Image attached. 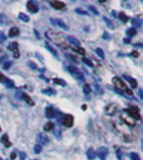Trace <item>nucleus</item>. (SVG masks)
Instances as JSON below:
<instances>
[{
    "label": "nucleus",
    "instance_id": "obj_1",
    "mask_svg": "<svg viewBox=\"0 0 143 160\" xmlns=\"http://www.w3.org/2000/svg\"><path fill=\"white\" fill-rule=\"evenodd\" d=\"M124 113H126L129 117L132 118L134 121L135 120H141V119H142L140 112H139L138 108H129V109H125L124 110Z\"/></svg>",
    "mask_w": 143,
    "mask_h": 160
},
{
    "label": "nucleus",
    "instance_id": "obj_2",
    "mask_svg": "<svg viewBox=\"0 0 143 160\" xmlns=\"http://www.w3.org/2000/svg\"><path fill=\"white\" fill-rule=\"evenodd\" d=\"M68 72L72 74V76L73 78H75L76 80H78V81H84V75H83V73L81 72L80 69L78 68H76V67H74V66H68Z\"/></svg>",
    "mask_w": 143,
    "mask_h": 160
},
{
    "label": "nucleus",
    "instance_id": "obj_3",
    "mask_svg": "<svg viewBox=\"0 0 143 160\" xmlns=\"http://www.w3.org/2000/svg\"><path fill=\"white\" fill-rule=\"evenodd\" d=\"M61 122L63 123V126L67 127V128H71V127H73V124H74V117L71 114H65L62 118Z\"/></svg>",
    "mask_w": 143,
    "mask_h": 160
},
{
    "label": "nucleus",
    "instance_id": "obj_4",
    "mask_svg": "<svg viewBox=\"0 0 143 160\" xmlns=\"http://www.w3.org/2000/svg\"><path fill=\"white\" fill-rule=\"evenodd\" d=\"M36 140H37V143L40 144L42 147L49 143V138H48V136L45 133H39L37 136V139H36Z\"/></svg>",
    "mask_w": 143,
    "mask_h": 160
},
{
    "label": "nucleus",
    "instance_id": "obj_5",
    "mask_svg": "<svg viewBox=\"0 0 143 160\" xmlns=\"http://www.w3.org/2000/svg\"><path fill=\"white\" fill-rule=\"evenodd\" d=\"M26 7L27 9L30 11L32 13H36L38 12V10H39V7H38V3L37 2H35V1H28V2L26 3Z\"/></svg>",
    "mask_w": 143,
    "mask_h": 160
},
{
    "label": "nucleus",
    "instance_id": "obj_6",
    "mask_svg": "<svg viewBox=\"0 0 143 160\" xmlns=\"http://www.w3.org/2000/svg\"><path fill=\"white\" fill-rule=\"evenodd\" d=\"M107 153H109V150L105 147H100L97 149V151L95 152V155L98 156V158L101 160H105V158L107 157Z\"/></svg>",
    "mask_w": 143,
    "mask_h": 160
},
{
    "label": "nucleus",
    "instance_id": "obj_7",
    "mask_svg": "<svg viewBox=\"0 0 143 160\" xmlns=\"http://www.w3.org/2000/svg\"><path fill=\"white\" fill-rule=\"evenodd\" d=\"M112 82H113L114 86H115V88H117V90H125L126 88V85H125L124 83L122 82V81L120 80V78H117V76H115V78H113V80H112Z\"/></svg>",
    "mask_w": 143,
    "mask_h": 160
},
{
    "label": "nucleus",
    "instance_id": "obj_8",
    "mask_svg": "<svg viewBox=\"0 0 143 160\" xmlns=\"http://www.w3.org/2000/svg\"><path fill=\"white\" fill-rule=\"evenodd\" d=\"M121 119H122V120L126 123L127 126H130V127H134L135 126V121L133 120L132 118L129 117L126 113H123V114H121Z\"/></svg>",
    "mask_w": 143,
    "mask_h": 160
},
{
    "label": "nucleus",
    "instance_id": "obj_9",
    "mask_svg": "<svg viewBox=\"0 0 143 160\" xmlns=\"http://www.w3.org/2000/svg\"><path fill=\"white\" fill-rule=\"evenodd\" d=\"M49 3H51L54 9H57V10H63V9H65V3L62 2V1L55 0V1H51Z\"/></svg>",
    "mask_w": 143,
    "mask_h": 160
},
{
    "label": "nucleus",
    "instance_id": "obj_10",
    "mask_svg": "<svg viewBox=\"0 0 143 160\" xmlns=\"http://www.w3.org/2000/svg\"><path fill=\"white\" fill-rule=\"evenodd\" d=\"M116 110H117V107H116V104H109L107 107L105 108V111H106V114H109V115H113L114 113L116 112Z\"/></svg>",
    "mask_w": 143,
    "mask_h": 160
},
{
    "label": "nucleus",
    "instance_id": "obj_11",
    "mask_svg": "<svg viewBox=\"0 0 143 160\" xmlns=\"http://www.w3.org/2000/svg\"><path fill=\"white\" fill-rule=\"evenodd\" d=\"M66 39L68 40V43H71L72 45H74L75 47H80L81 42H80V40H78V39H77V38L73 37V36H67Z\"/></svg>",
    "mask_w": 143,
    "mask_h": 160
},
{
    "label": "nucleus",
    "instance_id": "obj_12",
    "mask_svg": "<svg viewBox=\"0 0 143 160\" xmlns=\"http://www.w3.org/2000/svg\"><path fill=\"white\" fill-rule=\"evenodd\" d=\"M45 115H46V118H48V119H53V118L56 117V113H55V111H54L53 108L48 107L45 111Z\"/></svg>",
    "mask_w": 143,
    "mask_h": 160
},
{
    "label": "nucleus",
    "instance_id": "obj_13",
    "mask_svg": "<svg viewBox=\"0 0 143 160\" xmlns=\"http://www.w3.org/2000/svg\"><path fill=\"white\" fill-rule=\"evenodd\" d=\"M45 47L47 48L48 51H49V53L53 54V55L56 57V58H59V56H58V54H57V52H56L55 49H54V48L52 47L51 45H49V43H48V42H46V43H45Z\"/></svg>",
    "mask_w": 143,
    "mask_h": 160
},
{
    "label": "nucleus",
    "instance_id": "obj_14",
    "mask_svg": "<svg viewBox=\"0 0 143 160\" xmlns=\"http://www.w3.org/2000/svg\"><path fill=\"white\" fill-rule=\"evenodd\" d=\"M123 78H124L125 80L129 81V82L131 83V85H132V86H131V88H138V82H136V80H133V78H131V76H129V75H124Z\"/></svg>",
    "mask_w": 143,
    "mask_h": 160
},
{
    "label": "nucleus",
    "instance_id": "obj_15",
    "mask_svg": "<svg viewBox=\"0 0 143 160\" xmlns=\"http://www.w3.org/2000/svg\"><path fill=\"white\" fill-rule=\"evenodd\" d=\"M55 24L58 27H61V28H63L64 30H68V26H67L62 19H55Z\"/></svg>",
    "mask_w": 143,
    "mask_h": 160
},
{
    "label": "nucleus",
    "instance_id": "obj_16",
    "mask_svg": "<svg viewBox=\"0 0 143 160\" xmlns=\"http://www.w3.org/2000/svg\"><path fill=\"white\" fill-rule=\"evenodd\" d=\"M1 142H2V143L5 144V147H7V148H9L11 146V142L9 141L8 136H7V134H3V136L1 137Z\"/></svg>",
    "mask_w": 143,
    "mask_h": 160
},
{
    "label": "nucleus",
    "instance_id": "obj_17",
    "mask_svg": "<svg viewBox=\"0 0 143 160\" xmlns=\"http://www.w3.org/2000/svg\"><path fill=\"white\" fill-rule=\"evenodd\" d=\"M103 20L105 22L106 26L109 27L110 29H114V28H115V25L113 24V22H112L111 19H109L107 17H103Z\"/></svg>",
    "mask_w": 143,
    "mask_h": 160
},
{
    "label": "nucleus",
    "instance_id": "obj_18",
    "mask_svg": "<svg viewBox=\"0 0 143 160\" xmlns=\"http://www.w3.org/2000/svg\"><path fill=\"white\" fill-rule=\"evenodd\" d=\"M86 156H87V158L90 160H94L96 158V155H95V151L92 149V148H90V149L87 150V152H86Z\"/></svg>",
    "mask_w": 143,
    "mask_h": 160
},
{
    "label": "nucleus",
    "instance_id": "obj_19",
    "mask_svg": "<svg viewBox=\"0 0 143 160\" xmlns=\"http://www.w3.org/2000/svg\"><path fill=\"white\" fill-rule=\"evenodd\" d=\"M19 35V29L17 27H12L10 30H9V37H16Z\"/></svg>",
    "mask_w": 143,
    "mask_h": 160
},
{
    "label": "nucleus",
    "instance_id": "obj_20",
    "mask_svg": "<svg viewBox=\"0 0 143 160\" xmlns=\"http://www.w3.org/2000/svg\"><path fill=\"white\" fill-rule=\"evenodd\" d=\"M42 93L45 94V95H55L56 91L54 88H45V90H42Z\"/></svg>",
    "mask_w": 143,
    "mask_h": 160
},
{
    "label": "nucleus",
    "instance_id": "obj_21",
    "mask_svg": "<svg viewBox=\"0 0 143 160\" xmlns=\"http://www.w3.org/2000/svg\"><path fill=\"white\" fill-rule=\"evenodd\" d=\"M18 18L20 19L21 22H28L30 20L29 16H27V15H25L24 12H19L18 13Z\"/></svg>",
    "mask_w": 143,
    "mask_h": 160
},
{
    "label": "nucleus",
    "instance_id": "obj_22",
    "mask_svg": "<svg viewBox=\"0 0 143 160\" xmlns=\"http://www.w3.org/2000/svg\"><path fill=\"white\" fill-rule=\"evenodd\" d=\"M117 17H119L120 20H121L122 22H124V24H125V22H129V17H127L124 12H120L119 15H117Z\"/></svg>",
    "mask_w": 143,
    "mask_h": 160
},
{
    "label": "nucleus",
    "instance_id": "obj_23",
    "mask_svg": "<svg viewBox=\"0 0 143 160\" xmlns=\"http://www.w3.org/2000/svg\"><path fill=\"white\" fill-rule=\"evenodd\" d=\"M126 35L129 36V38L133 37V36H135V35H136V29H135L134 27H132V28H129V29L126 30Z\"/></svg>",
    "mask_w": 143,
    "mask_h": 160
},
{
    "label": "nucleus",
    "instance_id": "obj_24",
    "mask_svg": "<svg viewBox=\"0 0 143 160\" xmlns=\"http://www.w3.org/2000/svg\"><path fill=\"white\" fill-rule=\"evenodd\" d=\"M7 24H8V20H7V17H6V15H3V13H0V25L6 26Z\"/></svg>",
    "mask_w": 143,
    "mask_h": 160
},
{
    "label": "nucleus",
    "instance_id": "obj_25",
    "mask_svg": "<svg viewBox=\"0 0 143 160\" xmlns=\"http://www.w3.org/2000/svg\"><path fill=\"white\" fill-rule=\"evenodd\" d=\"M91 91H92V88H91V85L90 84H84V86H83V92H84V94H86V95H88V94L91 93Z\"/></svg>",
    "mask_w": 143,
    "mask_h": 160
},
{
    "label": "nucleus",
    "instance_id": "obj_26",
    "mask_svg": "<svg viewBox=\"0 0 143 160\" xmlns=\"http://www.w3.org/2000/svg\"><path fill=\"white\" fill-rule=\"evenodd\" d=\"M132 24H133V26H135V27H141L142 26V20L141 19H139V18H133L132 19Z\"/></svg>",
    "mask_w": 143,
    "mask_h": 160
},
{
    "label": "nucleus",
    "instance_id": "obj_27",
    "mask_svg": "<svg viewBox=\"0 0 143 160\" xmlns=\"http://www.w3.org/2000/svg\"><path fill=\"white\" fill-rule=\"evenodd\" d=\"M95 54L101 59H104V57H105V55H104V52L102 51L101 48H95Z\"/></svg>",
    "mask_w": 143,
    "mask_h": 160
},
{
    "label": "nucleus",
    "instance_id": "obj_28",
    "mask_svg": "<svg viewBox=\"0 0 143 160\" xmlns=\"http://www.w3.org/2000/svg\"><path fill=\"white\" fill-rule=\"evenodd\" d=\"M21 99H24L25 101H26L27 103H29L30 105H34V101H32V100L29 98V95H27L26 93H24V94H22V98H21Z\"/></svg>",
    "mask_w": 143,
    "mask_h": 160
},
{
    "label": "nucleus",
    "instance_id": "obj_29",
    "mask_svg": "<svg viewBox=\"0 0 143 160\" xmlns=\"http://www.w3.org/2000/svg\"><path fill=\"white\" fill-rule=\"evenodd\" d=\"M54 122H47L45 124V127H44V130L45 131H51V130H53L54 129Z\"/></svg>",
    "mask_w": 143,
    "mask_h": 160
},
{
    "label": "nucleus",
    "instance_id": "obj_30",
    "mask_svg": "<svg viewBox=\"0 0 143 160\" xmlns=\"http://www.w3.org/2000/svg\"><path fill=\"white\" fill-rule=\"evenodd\" d=\"M53 82L56 83V84H59V85H62V86H66L67 85V83L65 82L64 80H61V78H54Z\"/></svg>",
    "mask_w": 143,
    "mask_h": 160
},
{
    "label": "nucleus",
    "instance_id": "obj_31",
    "mask_svg": "<svg viewBox=\"0 0 143 160\" xmlns=\"http://www.w3.org/2000/svg\"><path fill=\"white\" fill-rule=\"evenodd\" d=\"M8 49L9 51H15V49H18V44L16 43V42H13V43L9 44L8 45Z\"/></svg>",
    "mask_w": 143,
    "mask_h": 160
},
{
    "label": "nucleus",
    "instance_id": "obj_32",
    "mask_svg": "<svg viewBox=\"0 0 143 160\" xmlns=\"http://www.w3.org/2000/svg\"><path fill=\"white\" fill-rule=\"evenodd\" d=\"M130 158H131V160H141L140 156H139L136 152H131V153H130Z\"/></svg>",
    "mask_w": 143,
    "mask_h": 160
},
{
    "label": "nucleus",
    "instance_id": "obj_33",
    "mask_svg": "<svg viewBox=\"0 0 143 160\" xmlns=\"http://www.w3.org/2000/svg\"><path fill=\"white\" fill-rule=\"evenodd\" d=\"M65 57H66L68 61H71V62H74V63H78V61H77L76 58H75L73 55H71V54H65Z\"/></svg>",
    "mask_w": 143,
    "mask_h": 160
},
{
    "label": "nucleus",
    "instance_id": "obj_34",
    "mask_svg": "<svg viewBox=\"0 0 143 160\" xmlns=\"http://www.w3.org/2000/svg\"><path fill=\"white\" fill-rule=\"evenodd\" d=\"M42 150V147L40 146V144H35V147H34V152L35 153H40Z\"/></svg>",
    "mask_w": 143,
    "mask_h": 160
},
{
    "label": "nucleus",
    "instance_id": "obj_35",
    "mask_svg": "<svg viewBox=\"0 0 143 160\" xmlns=\"http://www.w3.org/2000/svg\"><path fill=\"white\" fill-rule=\"evenodd\" d=\"M12 65V62H10V61H7V62H5L3 63V65H2V68L3 69H9L10 68V66Z\"/></svg>",
    "mask_w": 143,
    "mask_h": 160
},
{
    "label": "nucleus",
    "instance_id": "obj_36",
    "mask_svg": "<svg viewBox=\"0 0 143 160\" xmlns=\"http://www.w3.org/2000/svg\"><path fill=\"white\" fill-rule=\"evenodd\" d=\"M75 12H76V13H80V15H85V16H88V12H87V11L83 10V9H81V8H76V9H75Z\"/></svg>",
    "mask_w": 143,
    "mask_h": 160
},
{
    "label": "nucleus",
    "instance_id": "obj_37",
    "mask_svg": "<svg viewBox=\"0 0 143 160\" xmlns=\"http://www.w3.org/2000/svg\"><path fill=\"white\" fill-rule=\"evenodd\" d=\"M6 86H7L8 88H15V83H13V81H11L8 78V81H7V83H6Z\"/></svg>",
    "mask_w": 143,
    "mask_h": 160
},
{
    "label": "nucleus",
    "instance_id": "obj_38",
    "mask_svg": "<svg viewBox=\"0 0 143 160\" xmlns=\"http://www.w3.org/2000/svg\"><path fill=\"white\" fill-rule=\"evenodd\" d=\"M82 61H83V63H84V64H86L87 66L93 67V63H92V61H91V59H88V58H83Z\"/></svg>",
    "mask_w": 143,
    "mask_h": 160
},
{
    "label": "nucleus",
    "instance_id": "obj_39",
    "mask_svg": "<svg viewBox=\"0 0 143 160\" xmlns=\"http://www.w3.org/2000/svg\"><path fill=\"white\" fill-rule=\"evenodd\" d=\"M7 81H8V78H6V76L2 74V73H0V83H2V84H6V83H7Z\"/></svg>",
    "mask_w": 143,
    "mask_h": 160
},
{
    "label": "nucleus",
    "instance_id": "obj_40",
    "mask_svg": "<svg viewBox=\"0 0 143 160\" xmlns=\"http://www.w3.org/2000/svg\"><path fill=\"white\" fill-rule=\"evenodd\" d=\"M7 39V36L3 34V32H0V43H5Z\"/></svg>",
    "mask_w": 143,
    "mask_h": 160
},
{
    "label": "nucleus",
    "instance_id": "obj_41",
    "mask_svg": "<svg viewBox=\"0 0 143 160\" xmlns=\"http://www.w3.org/2000/svg\"><path fill=\"white\" fill-rule=\"evenodd\" d=\"M88 9H90V11H92L94 15H100V13H98V11H97V9H96L94 6H88Z\"/></svg>",
    "mask_w": 143,
    "mask_h": 160
},
{
    "label": "nucleus",
    "instance_id": "obj_42",
    "mask_svg": "<svg viewBox=\"0 0 143 160\" xmlns=\"http://www.w3.org/2000/svg\"><path fill=\"white\" fill-rule=\"evenodd\" d=\"M75 51H76L78 54H81L82 56H84V55H85V51L83 49V48H81V47H75Z\"/></svg>",
    "mask_w": 143,
    "mask_h": 160
},
{
    "label": "nucleus",
    "instance_id": "obj_43",
    "mask_svg": "<svg viewBox=\"0 0 143 160\" xmlns=\"http://www.w3.org/2000/svg\"><path fill=\"white\" fill-rule=\"evenodd\" d=\"M27 65L30 67V68H32V69H37V65L35 64V63H32V62H28L27 63Z\"/></svg>",
    "mask_w": 143,
    "mask_h": 160
},
{
    "label": "nucleus",
    "instance_id": "obj_44",
    "mask_svg": "<svg viewBox=\"0 0 143 160\" xmlns=\"http://www.w3.org/2000/svg\"><path fill=\"white\" fill-rule=\"evenodd\" d=\"M26 157H27L26 152H20L19 153V159L20 160H26Z\"/></svg>",
    "mask_w": 143,
    "mask_h": 160
},
{
    "label": "nucleus",
    "instance_id": "obj_45",
    "mask_svg": "<svg viewBox=\"0 0 143 160\" xmlns=\"http://www.w3.org/2000/svg\"><path fill=\"white\" fill-rule=\"evenodd\" d=\"M22 91H21V90H18V91L16 92V98L17 99H21V98H22Z\"/></svg>",
    "mask_w": 143,
    "mask_h": 160
},
{
    "label": "nucleus",
    "instance_id": "obj_46",
    "mask_svg": "<svg viewBox=\"0 0 143 160\" xmlns=\"http://www.w3.org/2000/svg\"><path fill=\"white\" fill-rule=\"evenodd\" d=\"M19 56H20V53H19V51H18V49H15V51H13V57H15V58H18Z\"/></svg>",
    "mask_w": 143,
    "mask_h": 160
},
{
    "label": "nucleus",
    "instance_id": "obj_47",
    "mask_svg": "<svg viewBox=\"0 0 143 160\" xmlns=\"http://www.w3.org/2000/svg\"><path fill=\"white\" fill-rule=\"evenodd\" d=\"M124 91H125V93H126L127 94V95H133V93H132V91H131V90H129V88H125V90H124Z\"/></svg>",
    "mask_w": 143,
    "mask_h": 160
},
{
    "label": "nucleus",
    "instance_id": "obj_48",
    "mask_svg": "<svg viewBox=\"0 0 143 160\" xmlns=\"http://www.w3.org/2000/svg\"><path fill=\"white\" fill-rule=\"evenodd\" d=\"M131 56H133V57H139V53L136 51H133L132 53H131Z\"/></svg>",
    "mask_w": 143,
    "mask_h": 160
},
{
    "label": "nucleus",
    "instance_id": "obj_49",
    "mask_svg": "<svg viewBox=\"0 0 143 160\" xmlns=\"http://www.w3.org/2000/svg\"><path fill=\"white\" fill-rule=\"evenodd\" d=\"M39 78H42V81H45V82H49V80H48L47 78H45V76H44V75H42V74H40V75H39Z\"/></svg>",
    "mask_w": 143,
    "mask_h": 160
},
{
    "label": "nucleus",
    "instance_id": "obj_50",
    "mask_svg": "<svg viewBox=\"0 0 143 160\" xmlns=\"http://www.w3.org/2000/svg\"><path fill=\"white\" fill-rule=\"evenodd\" d=\"M110 38V35L107 32H104L103 34V39H109Z\"/></svg>",
    "mask_w": 143,
    "mask_h": 160
},
{
    "label": "nucleus",
    "instance_id": "obj_51",
    "mask_svg": "<svg viewBox=\"0 0 143 160\" xmlns=\"http://www.w3.org/2000/svg\"><path fill=\"white\" fill-rule=\"evenodd\" d=\"M143 91H142V88H140V90H139V96H140V99L142 100L143 99Z\"/></svg>",
    "mask_w": 143,
    "mask_h": 160
},
{
    "label": "nucleus",
    "instance_id": "obj_52",
    "mask_svg": "<svg viewBox=\"0 0 143 160\" xmlns=\"http://www.w3.org/2000/svg\"><path fill=\"white\" fill-rule=\"evenodd\" d=\"M123 42H124V44H130V38H124V39H123Z\"/></svg>",
    "mask_w": 143,
    "mask_h": 160
},
{
    "label": "nucleus",
    "instance_id": "obj_53",
    "mask_svg": "<svg viewBox=\"0 0 143 160\" xmlns=\"http://www.w3.org/2000/svg\"><path fill=\"white\" fill-rule=\"evenodd\" d=\"M10 159H16V152H12V153H11Z\"/></svg>",
    "mask_w": 143,
    "mask_h": 160
},
{
    "label": "nucleus",
    "instance_id": "obj_54",
    "mask_svg": "<svg viewBox=\"0 0 143 160\" xmlns=\"http://www.w3.org/2000/svg\"><path fill=\"white\" fill-rule=\"evenodd\" d=\"M6 58H7V55H3L2 57H0V64H1L3 62V59H6Z\"/></svg>",
    "mask_w": 143,
    "mask_h": 160
},
{
    "label": "nucleus",
    "instance_id": "obj_55",
    "mask_svg": "<svg viewBox=\"0 0 143 160\" xmlns=\"http://www.w3.org/2000/svg\"><path fill=\"white\" fill-rule=\"evenodd\" d=\"M112 15H113L114 17H116L117 16V12L115 10H112Z\"/></svg>",
    "mask_w": 143,
    "mask_h": 160
},
{
    "label": "nucleus",
    "instance_id": "obj_56",
    "mask_svg": "<svg viewBox=\"0 0 143 160\" xmlns=\"http://www.w3.org/2000/svg\"><path fill=\"white\" fill-rule=\"evenodd\" d=\"M45 67H42V68H40V72H42V73H44V72H45Z\"/></svg>",
    "mask_w": 143,
    "mask_h": 160
},
{
    "label": "nucleus",
    "instance_id": "obj_57",
    "mask_svg": "<svg viewBox=\"0 0 143 160\" xmlns=\"http://www.w3.org/2000/svg\"><path fill=\"white\" fill-rule=\"evenodd\" d=\"M135 46L136 47H142V44H135Z\"/></svg>",
    "mask_w": 143,
    "mask_h": 160
},
{
    "label": "nucleus",
    "instance_id": "obj_58",
    "mask_svg": "<svg viewBox=\"0 0 143 160\" xmlns=\"http://www.w3.org/2000/svg\"><path fill=\"white\" fill-rule=\"evenodd\" d=\"M1 99H2V95H1V94H0V101H1Z\"/></svg>",
    "mask_w": 143,
    "mask_h": 160
},
{
    "label": "nucleus",
    "instance_id": "obj_59",
    "mask_svg": "<svg viewBox=\"0 0 143 160\" xmlns=\"http://www.w3.org/2000/svg\"><path fill=\"white\" fill-rule=\"evenodd\" d=\"M0 160H2V159H1V157H0Z\"/></svg>",
    "mask_w": 143,
    "mask_h": 160
}]
</instances>
